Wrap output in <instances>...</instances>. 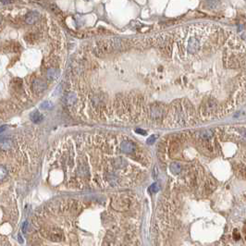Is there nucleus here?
<instances>
[{"label": "nucleus", "mask_w": 246, "mask_h": 246, "mask_svg": "<svg viewBox=\"0 0 246 246\" xmlns=\"http://www.w3.org/2000/svg\"><path fill=\"white\" fill-rule=\"evenodd\" d=\"M13 144H14L12 142V140H10V139H3L1 141V147L3 150L10 148V147L13 146Z\"/></svg>", "instance_id": "9"}, {"label": "nucleus", "mask_w": 246, "mask_h": 246, "mask_svg": "<svg viewBox=\"0 0 246 246\" xmlns=\"http://www.w3.org/2000/svg\"><path fill=\"white\" fill-rule=\"evenodd\" d=\"M46 76H47V79L49 81H53L55 80L56 78H57V76H58V70L54 69V68H51V69H49L47 70V73H46Z\"/></svg>", "instance_id": "7"}, {"label": "nucleus", "mask_w": 246, "mask_h": 246, "mask_svg": "<svg viewBox=\"0 0 246 246\" xmlns=\"http://www.w3.org/2000/svg\"><path fill=\"white\" fill-rule=\"evenodd\" d=\"M25 40L28 42V43L32 44L35 42V40H36V34L33 33V32H29L25 36Z\"/></svg>", "instance_id": "12"}, {"label": "nucleus", "mask_w": 246, "mask_h": 246, "mask_svg": "<svg viewBox=\"0 0 246 246\" xmlns=\"http://www.w3.org/2000/svg\"><path fill=\"white\" fill-rule=\"evenodd\" d=\"M149 112H150L151 118L157 119V118H162L164 110H163L162 105H152L151 107H150Z\"/></svg>", "instance_id": "3"}, {"label": "nucleus", "mask_w": 246, "mask_h": 246, "mask_svg": "<svg viewBox=\"0 0 246 246\" xmlns=\"http://www.w3.org/2000/svg\"><path fill=\"white\" fill-rule=\"evenodd\" d=\"M120 149L125 154H133V153H135L136 146L134 145V144H132V142H131V141L125 140L120 144Z\"/></svg>", "instance_id": "4"}, {"label": "nucleus", "mask_w": 246, "mask_h": 246, "mask_svg": "<svg viewBox=\"0 0 246 246\" xmlns=\"http://www.w3.org/2000/svg\"><path fill=\"white\" fill-rule=\"evenodd\" d=\"M114 47V44L112 40H105L102 42H99L96 45V54L97 56H104L107 53H110L112 50H113Z\"/></svg>", "instance_id": "1"}, {"label": "nucleus", "mask_w": 246, "mask_h": 246, "mask_svg": "<svg viewBox=\"0 0 246 246\" xmlns=\"http://www.w3.org/2000/svg\"><path fill=\"white\" fill-rule=\"evenodd\" d=\"M201 48V43L200 40L196 36H192L190 37L187 41L186 44V50L190 54H195L196 52H198Z\"/></svg>", "instance_id": "2"}, {"label": "nucleus", "mask_w": 246, "mask_h": 246, "mask_svg": "<svg viewBox=\"0 0 246 246\" xmlns=\"http://www.w3.org/2000/svg\"><path fill=\"white\" fill-rule=\"evenodd\" d=\"M38 19H39V14L37 12H31L26 16L25 22L29 24H32L34 22H36Z\"/></svg>", "instance_id": "6"}, {"label": "nucleus", "mask_w": 246, "mask_h": 246, "mask_svg": "<svg viewBox=\"0 0 246 246\" xmlns=\"http://www.w3.org/2000/svg\"><path fill=\"white\" fill-rule=\"evenodd\" d=\"M158 190H159V186H158L157 183L152 184V186L149 188V191H150L151 193H157V192H158Z\"/></svg>", "instance_id": "14"}, {"label": "nucleus", "mask_w": 246, "mask_h": 246, "mask_svg": "<svg viewBox=\"0 0 246 246\" xmlns=\"http://www.w3.org/2000/svg\"><path fill=\"white\" fill-rule=\"evenodd\" d=\"M76 101H77V96L72 93V94H69V95H68V97H67V103H68V105H73L74 103H76Z\"/></svg>", "instance_id": "13"}, {"label": "nucleus", "mask_w": 246, "mask_h": 246, "mask_svg": "<svg viewBox=\"0 0 246 246\" xmlns=\"http://www.w3.org/2000/svg\"><path fill=\"white\" fill-rule=\"evenodd\" d=\"M154 139H156V136H154V135L151 136L148 140H147V144H152L154 142Z\"/></svg>", "instance_id": "15"}, {"label": "nucleus", "mask_w": 246, "mask_h": 246, "mask_svg": "<svg viewBox=\"0 0 246 246\" xmlns=\"http://www.w3.org/2000/svg\"><path fill=\"white\" fill-rule=\"evenodd\" d=\"M233 236L235 237V238H234L235 240H237V239L239 240V239H240V234H239V233L237 234V230H236V229H235V231H234V234H233Z\"/></svg>", "instance_id": "16"}, {"label": "nucleus", "mask_w": 246, "mask_h": 246, "mask_svg": "<svg viewBox=\"0 0 246 246\" xmlns=\"http://www.w3.org/2000/svg\"><path fill=\"white\" fill-rule=\"evenodd\" d=\"M32 88L34 91H36L37 93H40L46 88V84L43 81L36 80L32 82Z\"/></svg>", "instance_id": "5"}, {"label": "nucleus", "mask_w": 246, "mask_h": 246, "mask_svg": "<svg viewBox=\"0 0 246 246\" xmlns=\"http://www.w3.org/2000/svg\"><path fill=\"white\" fill-rule=\"evenodd\" d=\"M170 170L174 174H179L181 171V165L178 162H174L170 165Z\"/></svg>", "instance_id": "10"}, {"label": "nucleus", "mask_w": 246, "mask_h": 246, "mask_svg": "<svg viewBox=\"0 0 246 246\" xmlns=\"http://www.w3.org/2000/svg\"><path fill=\"white\" fill-rule=\"evenodd\" d=\"M31 119L33 122L38 123V122L42 121V119H43V116L40 114L39 111H34L31 114Z\"/></svg>", "instance_id": "8"}, {"label": "nucleus", "mask_w": 246, "mask_h": 246, "mask_svg": "<svg viewBox=\"0 0 246 246\" xmlns=\"http://www.w3.org/2000/svg\"><path fill=\"white\" fill-rule=\"evenodd\" d=\"M179 147H180L179 143L176 142V141L170 144V154H171V156H174V154L179 151Z\"/></svg>", "instance_id": "11"}]
</instances>
